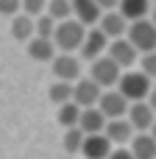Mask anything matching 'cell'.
<instances>
[{
  "label": "cell",
  "mask_w": 156,
  "mask_h": 159,
  "mask_svg": "<svg viewBox=\"0 0 156 159\" xmlns=\"http://www.w3.org/2000/svg\"><path fill=\"white\" fill-rule=\"evenodd\" d=\"M114 89H117L128 103H142V101H148L154 84H151V78H148L145 73H140V70H126V73L120 75V81H117Z\"/></svg>",
  "instance_id": "6da1fadb"
},
{
  "label": "cell",
  "mask_w": 156,
  "mask_h": 159,
  "mask_svg": "<svg viewBox=\"0 0 156 159\" xmlns=\"http://www.w3.org/2000/svg\"><path fill=\"white\" fill-rule=\"evenodd\" d=\"M84 36H87V28L75 20H64V22H56V31H53V45L59 53H75L81 50L84 45Z\"/></svg>",
  "instance_id": "7a4b0ae2"
},
{
  "label": "cell",
  "mask_w": 156,
  "mask_h": 159,
  "mask_svg": "<svg viewBox=\"0 0 156 159\" xmlns=\"http://www.w3.org/2000/svg\"><path fill=\"white\" fill-rule=\"evenodd\" d=\"M126 39L134 45V50H137L140 56L154 53V50H156V25L151 22V20H140V22L128 25Z\"/></svg>",
  "instance_id": "3957f363"
},
{
  "label": "cell",
  "mask_w": 156,
  "mask_h": 159,
  "mask_svg": "<svg viewBox=\"0 0 156 159\" xmlns=\"http://www.w3.org/2000/svg\"><path fill=\"white\" fill-rule=\"evenodd\" d=\"M120 75H123V70H120L109 56H100L98 61L89 64V78H92L103 92H106V89H114L117 81H120Z\"/></svg>",
  "instance_id": "277c9868"
},
{
  "label": "cell",
  "mask_w": 156,
  "mask_h": 159,
  "mask_svg": "<svg viewBox=\"0 0 156 159\" xmlns=\"http://www.w3.org/2000/svg\"><path fill=\"white\" fill-rule=\"evenodd\" d=\"M50 70L56 75V81H64V84H75L81 81V59L75 53H59L53 61H50Z\"/></svg>",
  "instance_id": "5b68a950"
},
{
  "label": "cell",
  "mask_w": 156,
  "mask_h": 159,
  "mask_svg": "<svg viewBox=\"0 0 156 159\" xmlns=\"http://www.w3.org/2000/svg\"><path fill=\"white\" fill-rule=\"evenodd\" d=\"M106 50H109V39H106V34L100 31V28H89L87 31V36H84V45H81V50H78V59H84V61H98L100 56H106Z\"/></svg>",
  "instance_id": "8992f818"
},
{
  "label": "cell",
  "mask_w": 156,
  "mask_h": 159,
  "mask_svg": "<svg viewBox=\"0 0 156 159\" xmlns=\"http://www.w3.org/2000/svg\"><path fill=\"white\" fill-rule=\"evenodd\" d=\"M100 95H103V89H100L89 75H84L81 81L73 84V103H75L78 109H95L98 101H100Z\"/></svg>",
  "instance_id": "52a82bcc"
},
{
  "label": "cell",
  "mask_w": 156,
  "mask_h": 159,
  "mask_svg": "<svg viewBox=\"0 0 156 159\" xmlns=\"http://www.w3.org/2000/svg\"><path fill=\"white\" fill-rule=\"evenodd\" d=\"M106 56H109L123 73H126V70H134V64L140 61V53L134 50V45H131L128 39H114V42H109Z\"/></svg>",
  "instance_id": "ba28073f"
},
{
  "label": "cell",
  "mask_w": 156,
  "mask_h": 159,
  "mask_svg": "<svg viewBox=\"0 0 156 159\" xmlns=\"http://www.w3.org/2000/svg\"><path fill=\"white\" fill-rule=\"evenodd\" d=\"M98 109H100V115L106 117V123H109V120H123V117L128 115V101H126L117 89H106V92L100 95V101H98Z\"/></svg>",
  "instance_id": "9c48e42d"
},
{
  "label": "cell",
  "mask_w": 156,
  "mask_h": 159,
  "mask_svg": "<svg viewBox=\"0 0 156 159\" xmlns=\"http://www.w3.org/2000/svg\"><path fill=\"white\" fill-rule=\"evenodd\" d=\"M126 120L131 123L134 134H151V129L156 123V115H154V109L148 106V101H142V103H128Z\"/></svg>",
  "instance_id": "30bf717a"
},
{
  "label": "cell",
  "mask_w": 156,
  "mask_h": 159,
  "mask_svg": "<svg viewBox=\"0 0 156 159\" xmlns=\"http://www.w3.org/2000/svg\"><path fill=\"white\" fill-rule=\"evenodd\" d=\"M100 17H103V8H100L98 0H73V20L81 22L87 31L98 28Z\"/></svg>",
  "instance_id": "8fae6325"
},
{
  "label": "cell",
  "mask_w": 156,
  "mask_h": 159,
  "mask_svg": "<svg viewBox=\"0 0 156 159\" xmlns=\"http://www.w3.org/2000/svg\"><path fill=\"white\" fill-rule=\"evenodd\" d=\"M98 28L106 34V39H109V42H114V39H126V34H128V22L123 20V14H120L117 8L103 11V17H100Z\"/></svg>",
  "instance_id": "7c38bea8"
},
{
  "label": "cell",
  "mask_w": 156,
  "mask_h": 159,
  "mask_svg": "<svg viewBox=\"0 0 156 159\" xmlns=\"http://www.w3.org/2000/svg\"><path fill=\"white\" fill-rule=\"evenodd\" d=\"M103 137H106L114 148H128L131 140H134V129H131V123H128L126 117H123V120H109Z\"/></svg>",
  "instance_id": "4fadbf2b"
},
{
  "label": "cell",
  "mask_w": 156,
  "mask_h": 159,
  "mask_svg": "<svg viewBox=\"0 0 156 159\" xmlns=\"http://www.w3.org/2000/svg\"><path fill=\"white\" fill-rule=\"evenodd\" d=\"M151 6L154 3H148V0H123V3H117V11L123 14V20L128 25H134L140 20H151Z\"/></svg>",
  "instance_id": "5bb4252c"
},
{
  "label": "cell",
  "mask_w": 156,
  "mask_h": 159,
  "mask_svg": "<svg viewBox=\"0 0 156 159\" xmlns=\"http://www.w3.org/2000/svg\"><path fill=\"white\" fill-rule=\"evenodd\" d=\"M112 151H114V145H112L103 134L84 137V145H81L84 159H109V154H112Z\"/></svg>",
  "instance_id": "9a60e30c"
},
{
  "label": "cell",
  "mask_w": 156,
  "mask_h": 159,
  "mask_svg": "<svg viewBox=\"0 0 156 159\" xmlns=\"http://www.w3.org/2000/svg\"><path fill=\"white\" fill-rule=\"evenodd\" d=\"M78 129L84 131V137H92V134H103L106 131V117L100 115V109H81V120H78Z\"/></svg>",
  "instance_id": "2e32d148"
},
{
  "label": "cell",
  "mask_w": 156,
  "mask_h": 159,
  "mask_svg": "<svg viewBox=\"0 0 156 159\" xmlns=\"http://www.w3.org/2000/svg\"><path fill=\"white\" fill-rule=\"evenodd\" d=\"M28 56H31L33 61H53V59L59 56V50H56L53 39H39V36H33V39L28 42Z\"/></svg>",
  "instance_id": "e0dca14e"
},
{
  "label": "cell",
  "mask_w": 156,
  "mask_h": 159,
  "mask_svg": "<svg viewBox=\"0 0 156 159\" xmlns=\"http://www.w3.org/2000/svg\"><path fill=\"white\" fill-rule=\"evenodd\" d=\"M128 151L134 154V159H156V140L151 134H134Z\"/></svg>",
  "instance_id": "ac0fdd59"
},
{
  "label": "cell",
  "mask_w": 156,
  "mask_h": 159,
  "mask_svg": "<svg viewBox=\"0 0 156 159\" xmlns=\"http://www.w3.org/2000/svg\"><path fill=\"white\" fill-rule=\"evenodd\" d=\"M11 34H14L17 42H25V45H28V42L33 39V20L20 11V14L11 20Z\"/></svg>",
  "instance_id": "d6986e66"
},
{
  "label": "cell",
  "mask_w": 156,
  "mask_h": 159,
  "mask_svg": "<svg viewBox=\"0 0 156 159\" xmlns=\"http://www.w3.org/2000/svg\"><path fill=\"white\" fill-rule=\"evenodd\" d=\"M45 14L53 20V22H64V20H73V3L70 0H50Z\"/></svg>",
  "instance_id": "ffe728a7"
},
{
  "label": "cell",
  "mask_w": 156,
  "mask_h": 159,
  "mask_svg": "<svg viewBox=\"0 0 156 159\" xmlns=\"http://www.w3.org/2000/svg\"><path fill=\"white\" fill-rule=\"evenodd\" d=\"M56 120L64 126V131L67 129H78V120H81V109L70 101V103H64V106H59V112H56Z\"/></svg>",
  "instance_id": "44dd1931"
},
{
  "label": "cell",
  "mask_w": 156,
  "mask_h": 159,
  "mask_svg": "<svg viewBox=\"0 0 156 159\" xmlns=\"http://www.w3.org/2000/svg\"><path fill=\"white\" fill-rule=\"evenodd\" d=\"M47 95H50V101H53L56 106H64V103H70V101H73V84L53 81V84H50V89H47Z\"/></svg>",
  "instance_id": "7402d4cb"
},
{
  "label": "cell",
  "mask_w": 156,
  "mask_h": 159,
  "mask_svg": "<svg viewBox=\"0 0 156 159\" xmlns=\"http://www.w3.org/2000/svg\"><path fill=\"white\" fill-rule=\"evenodd\" d=\"M61 143H64V151H67V154H81V145H84V131H81V129H67Z\"/></svg>",
  "instance_id": "603a6c76"
},
{
  "label": "cell",
  "mask_w": 156,
  "mask_h": 159,
  "mask_svg": "<svg viewBox=\"0 0 156 159\" xmlns=\"http://www.w3.org/2000/svg\"><path fill=\"white\" fill-rule=\"evenodd\" d=\"M53 31H56V22H53L47 14H42L39 20H33V36H39V39H53Z\"/></svg>",
  "instance_id": "cb8c5ba5"
},
{
  "label": "cell",
  "mask_w": 156,
  "mask_h": 159,
  "mask_svg": "<svg viewBox=\"0 0 156 159\" xmlns=\"http://www.w3.org/2000/svg\"><path fill=\"white\" fill-rule=\"evenodd\" d=\"M20 8H22V14H25V17H31V20H39V17L45 14L47 3H42V0H25V3H20Z\"/></svg>",
  "instance_id": "d4e9b609"
},
{
  "label": "cell",
  "mask_w": 156,
  "mask_h": 159,
  "mask_svg": "<svg viewBox=\"0 0 156 159\" xmlns=\"http://www.w3.org/2000/svg\"><path fill=\"white\" fill-rule=\"evenodd\" d=\"M140 73H145L151 81H156V50H154V53L140 56Z\"/></svg>",
  "instance_id": "484cf974"
},
{
  "label": "cell",
  "mask_w": 156,
  "mask_h": 159,
  "mask_svg": "<svg viewBox=\"0 0 156 159\" xmlns=\"http://www.w3.org/2000/svg\"><path fill=\"white\" fill-rule=\"evenodd\" d=\"M0 14L17 17V14H20V3H17V0H0Z\"/></svg>",
  "instance_id": "4316f807"
},
{
  "label": "cell",
  "mask_w": 156,
  "mask_h": 159,
  "mask_svg": "<svg viewBox=\"0 0 156 159\" xmlns=\"http://www.w3.org/2000/svg\"><path fill=\"white\" fill-rule=\"evenodd\" d=\"M109 159H134V154H131L128 148H114V151L109 154Z\"/></svg>",
  "instance_id": "83f0119b"
},
{
  "label": "cell",
  "mask_w": 156,
  "mask_h": 159,
  "mask_svg": "<svg viewBox=\"0 0 156 159\" xmlns=\"http://www.w3.org/2000/svg\"><path fill=\"white\" fill-rule=\"evenodd\" d=\"M148 106L154 109V115H156V84H154V89H151V95H148Z\"/></svg>",
  "instance_id": "f1b7e54d"
},
{
  "label": "cell",
  "mask_w": 156,
  "mask_h": 159,
  "mask_svg": "<svg viewBox=\"0 0 156 159\" xmlns=\"http://www.w3.org/2000/svg\"><path fill=\"white\" fill-rule=\"evenodd\" d=\"M151 22H154V25H156V3H154V6H151Z\"/></svg>",
  "instance_id": "f546056e"
},
{
  "label": "cell",
  "mask_w": 156,
  "mask_h": 159,
  "mask_svg": "<svg viewBox=\"0 0 156 159\" xmlns=\"http://www.w3.org/2000/svg\"><path fill=\"white\" fill-rule=\"evenodd\" d=\"M151 137H154V140H156V123H154V129H151Z\"/></svg>",
  "instance_id": "4dcf8cb0"
}]
</instances>
